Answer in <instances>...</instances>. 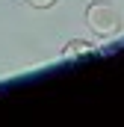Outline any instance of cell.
<instances>
[{
  "mask_svg": "<svg viewBox=\"0 0 124 127\" xmlns=\"http://www.w3.org/2000/svg\"><path fill=\"white\" fill-rule=\"evenodd\" d=\"M86 21H89V27L97 35H112V32H118V27H121L118 9L109 6L106 0H94L92 6L86 9Z\"/></svg>",
  "mask_w": 124,
  "mask_h": 127,
  "instance_id": "cell-1",
  "label": "cell"
},
{
  "mask_svg": "<svg viewBox=\"0 0 124 127\" xmlns=\"http://www.w3.org/2000/svg\"><path fill=\"white\" fill-rule=\"evenodd\" d=\"M89 50H92V44H89V41L74 38V41H68V47L62 50V56H80V53H89Z\"/></svg>",
  "mask_w": 124,
  "mask_h": 127,
  "instance_id": "cell-2",
  "label": "cell"
}]
</instances>
